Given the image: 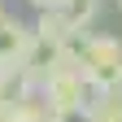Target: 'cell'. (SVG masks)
<instances>
[{
	"label": "cell",
	"mask_w": 122,
	"mask_h": 122,
	"mask_svg": "<svg viewBox=\"0 0 122 122\" xmlns=\"http://www.w3.org/2000/svg\"><path fill=\"white\" fill-rule=\"evenodd\" d=\"M79 74L92 87V96L122 87V44L113 35H87V48L79 57Z\"/></svg>",
	"instance_id": "cell-1"
},
{
	"label": "cell",
	"mask_w": 122,
	"mask_h": 122,
	"mask_svg": "<svg viewBox=\"0 0 122 122\" xmlns=\"http://www.w3.org/2000/svg\"><path fill=\"white\" fill-rule=\"evenodd\" d=\"M39 100L48 105V113H66V109H92V87L83 83L79 70H57L52 79H44Z\"/></svg>",
	"instance_id": "cell-2"
},
{
	"label": "cell",
	"mask_w": 122,
	"mask_h": 122,
	"mask_svg": "<svg viewBox=\"0 0 122 122\" xmlns=\"http://www.w3.org/2000/svg\"><path fill=\"white\" fill-rule=\"evenodd\" d=\"M30 39H35V30H30L22 18H9V13H5V22H0V70L22 66V57H26V48H30Z\"/></svg>",
	"instance_id": "cell-3"
},
{
	"label": "cell",
	"mask_w": 122,
	"mask_h": 122,
	"mask_svg": "<svg viewBox=\"0 0 122 122\" xmlns=\"http://www.w3.org/2000/svg\"><path fill=\"white\" fill-rule=\"evenodd\" d=\"M30 30H35L39 39H52V44H61L66 35H74V26L66 22V13H61V9H48V13H39Z\"/></svg>",
	"instance_id": "cell-4"
},
{
	"label": "cell",
	"mask_w": 122,
	"mask_h": 122,
	"mask_svg": "<svg viewBox=\"0 0 122 122\" xmlns=\"http://www.w3.org/2000/svg\"><path fill=\"white\" fill-rule=\"evenodd\" d=\"M5 122H52V113H48V105H44L39 96H26L18 105H9Z\"/></svg>",
	"instance_id": "cell-5"
},
{
	"label": "cell",
	"mask_w": 122,
	"mask_h": 122,
	"mask_svg": "<svg viewBox=\"0 0 122 122\" xmlns=\"http://www.w3.org/2000/svg\"><path fill=\"white\" fill-rule=\"evenodd\" d=\"M92 122H122V87L92 96Z\"/></svg>",
	"instance_id": "cell-6"
},
{
	"label": "cell",
	"mask_w": 122,
	"mask_h": 122,
	"mask_svg": "<svg viewBox=\"0 0 122 122\" xmlns=\"http://www.w3.org/2000/svg\"><path fill=\"white\" fill-rule=\"evenodd\" d=\"M96 9H100V0H66V5H61V13H66V22L74 30H87L92 18H96Z\"/></svg>",
	"instance_id": "cell-7"
},
{
	"label": "cell",
	"mask_w": 122,
	"mask_h": 122,
	"mask_svg": "<svg viewBox=\"0 0 122 122\" xmlns=\"http://www.w3.org/2000/svg\"><path fill=\"white\" fill-rule=\"evenodd\" d=\"M30 5H35L39 13H48V9H61V0H30Z\"/></svg>",
	"instance_id": "cell-8"
},
{
	"label": "cell",
	"mask_w": 122,
	"mask_h": 122,
	"mask_svg": "<svg viewBox=\"0 0 122 122\" xmlns=\"http://www.w3.org/2000/svg\"><path fill=\"white\" fill-rule=\"evenodd\" d=\"M0 22H5V9H0Z\"/></svg>",
	"instance_id": "cell-9"
},
{
	"label": "cell",
	"mask_w": 122,
	"mask_h": 122,
	"mask_svg": "<svg viewBox=\"0 0 122 122\" xmlns=\"http://www.w3.org/2000/svg\"><path fill=\"white\" fill-rule=\"evenodd\" d=\"M118 9H122V0H118Z\"/></svg>",
	"instance_id": "cell-10"
},
{
	"label": "cell",
	"mask_w": 122,
	"mask_h": 122,
	"mask_svg": "<svg viewBox=\"0 0 122 122\" xmlns=\"http://www.w3.org/2000/svg\"><path fill=\"white\" fill-rule=\"evenodd\" d=\"M61 5H66V0H61Z\"/></svg>",
	"instance_id": "cell-11"
}]
</instances>
